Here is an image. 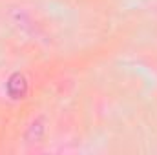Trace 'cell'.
Returning a JSON list of instances; mask_svg holds the SVG:
<instances>
[{
	"label": "cell",
	"instance_id": "obj_2",
	"mask_svg": "<svg viewBox=\"0 0 157 155\" xmlns=\"http://www.w3.org/2000/svg\"><path fill=\"white\" fill-rule=\"evenodd\" d=\"M42 135H44V120L42 119H35L29 124L28 131H26V139L29 142H35V141H40L42 139Z\"/></svg>",
	"mask_w": 157,
	"mask_h": 155
},
{
	"label": "cell",
	"instance_id": "obj_1",
	"mask_svg": "<svg viewBox=\"0 0 157 155\" xmlns=\"http://www.w3.org/2000/svg\"><path fill=\"white\" fill-rule=\"evenodd\" d=\"M6 91H7V95H9L11 99H15V100L24 99L26 93H28V80H26V77H24L20 71L13 73L11 77L7 78V82H6Z\"/></svg>",
	"mask_w": 157,
	"mask_h": 155
}]
</instances>
